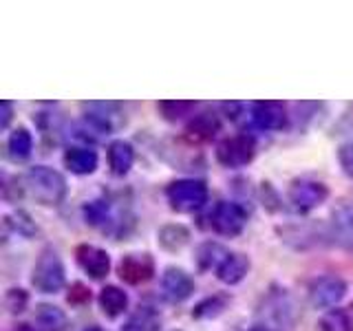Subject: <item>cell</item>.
<instances>
[{
	"label": "cell",
	"mask_w": 353,
	"mask_h": 331,
	"mask_svg": "<svg viewBox=\"0 0 353 331\" xmlns=\"http://www.w3.org/2000/svg\"><path fill=\"white\" fill-rule=\"evenodd\" d=\"M22 183H25L22 188L29 192V197L40 205H60L69 190L62 172L49 168V166H31Z\"/></svg>",
	"instance_id": "obj_1"
},
{
	"label": "cell",
	"mask_w": 353,
	"mask_h": 331,
	"mask_svg": "<svg viewBox=\"0 0 353 331\" xmlns=\"http://www.w3.org/2000/svg\"><path fill=\"white\" fill-rule=\"evenodd\" d=\"M66 283V270L60 259V254L53 248H44L33 265L31 285L40 294H58Z\"/></svg>",
	"instance_id": "obj_2"
},
{
	"label": "cell",
	"mask_w": 353,
	"mask_h": 331,
	"mask_svg": "<svg viewBox=\"0 0 353 331\" xmlns=\"http://www.w3.org/2000/svg\"><path fill=\"white\" fill-rule=\"evenodd\" d=\"M208 185L201 179H176L165 185V199L174 212H196L208 203Z\"/></svg>",
	"instance_id": "obj_3"
},
{
	"label": "cell",
	"mask_w": 353,
	"mask_h": 331,
	"mask_svg": "<svg viewBox=\"0 0 353 331\" xmlns=\"http://www.w3.org/2000/svg\"><path fill=\"white\" fill-rule=\"evenodd\" d=\"M329 199V188L316 179H294L287 188V201L296 212H312Z\"/></svg>",
	"instance_id": "obj_4"
},
{
	"label": "cell",
	"mask_w": 353,
	"mask_h": 331,
	"mask_svg": "<svg viewBox=\"0 0 353 331\" xmlns=\"http://www.w3.org/2000/svg\"><path fill=\"white\" fill-rule=\"evenodd\" d=\"M210 228L221 237H239L243 228L248 225V212L245 208L234 201H219L210 210Z\"/></svg>",
	"instance_id": "obj_5"
},
{
	"label": "cell",
	"mask_w": 353,
	"mask_h": 331,
	"mask_svg": "<svg viewBox=\"0 0 353 331\" xmlns=\"http://www.w3.org/2000/svg\"><path fill=\"white\" fill-rule=\"evenodd\" d=\"M254 154H256V139L248 132L228 137L216 146V161L223 168H243L254 159Z\"/></svg>",
	"instance_id": "obj_6"
},
{
	"label": "cell",
	"mask_w": 353,
	"mask_h": 331,
	"mask_svg": "<svg viewBox=\"0 0 353 331\" xmlns=\"http://www.w3.org/2000/svg\"><path fill=\"white\" fill-rule=\"evenodd\" d=\"M347 296V283L336 274H327L309 285V303L316 309H334Z\"/></svg>",
	"instance_id": "obj_7"
},
{
	"label": "cell",
	"mask_w": 353,
	"mask_h": 331,
	"mask_svg": "<svg viewBox=\"0 0 353 331\" xmlns=\"http://www.w3.org/2000/svg\"><path fill=\"white\" fill-rule=\"evenodd\" d=\"M119 279L128 285H143L154 276V259L146 252H130L117 265Z\"/></svg>",
	"instance_id": "obj_8"
},
{
	"label": "cell",
	"mask_w": 353,
	"mask_h": 331,
	"mask_svg": "<svg viewBox=\"0 0 353 331\" xmlns=\"http://www.w3.org/2000/svg\"><path fill=\"white\" fill-rule=\"evenodd\" d=\"M329 239L338 248L353 252V201H340L331 210Z\"/></svg>",
	"instance_id": "obj_9"
},
{
	"label": "cell",
	"mask_w": 353,
	"mask_h": 331,
	"mask_svg": "<svg viewBox=\"0 0 353 331\" xmlns=\"http://www.w3.org/2000/svg\"><path fill=\"white\" fill-rule=\"evenodd\" d=\"M292 301L287 296L285 290H272L265 298V305L261 309V316L268 320L272 325V329H290L292 327V320H294V312H292Z\"/></svg>",
	"instance_id": "obj_10"
},
{
	"label": "cell",
	"mask_w": 353,
	"mask_h": 331,
	"mask_svg": "<svg viewBox=\"0 0 353 331\" xmlns=\"http://www.w3.org/2000/svg\"><path fill=\"white\" fill-rule=\"evenodd\" d=\"M161 294L168 303H183L194 294V281L192 276L181 268H165L161 274Z\"/></svg>",
	"instance_id": "obj_11"
},
{
	"label": "cell",
	"mask_w": 353,
	"mask_h": 331,
	"mask_svg": "<svg viewBox=\"0 0 353 331\" xmlns=\"http://www.w3.org/2000/svg\"><path fill=\"white\" fill-rule=\"evenodd\" d=\"M84 117L86 124L95 132H106L110 135L121 119V108L115 102H84Z\"/></svg>",
	"instance_id": "obj_12"
},
{
	"label": "cell",
	"mask_w": 353,
	"mask_h": 331,
	"mask_svg": "<svg viewBox=\"0 0 353 331\" xmlns=\"http://www.w3.org/2000/svg\"><path fill=\"white\" fill-rule=\"evenodd\" d=\"M75 259H77V265L84 270V274L91 276L93 281L106 279L110 272V254L97 245H88V243L77 245Z\"/></svg>",
	"instance_id": "obj_13"
},
{
	"label": "cell",
	"mask_w": 353,
	"mask_h": 331,
	"mask_svg": "<svg viewBox=\"0 0 353 331\" xmlns=\"http://www.w3.org/2000/svg\"><path fill=\"white\" fill-rule=\"evenodd\" d=\"M252 124L261 130H281L287 124V108L283 102H256L252 106Z\"/></svg>",
	"instance_id": "obj_14"
},
{
	"label": "cell",
	"mask_w": 353,
	"mask_h": 331,
	"mask_svg": "<svg viewBox=\"0 0 353 331\" xmlns=\"http://www.w3.org/2000/svg\"><path fill=\"white\" fill-rule=\"evenodd\" d=\"M106 157H108L110 172L115 177H126L132 168V163H135V148H132V143L124 139H115L108 143Z\"/></svg>",
	"instance_id": "obj_15"
},
{
	"label": "cell",
	"mask_w": 353,
	"mask_h": 331,
	"mask_svg": "<svg viewBox=\"0 0 353 331\" xmlns=\"http://www.w3.org/2000/svg\"><path fill=\"white\" fill-rule=\"evenodd\" d=\"M250 268H252V263L248 259V254L230 252L228 259L221 263V268L216 270V279L225 285H239L250 274Z\"/></svg>",
	"instance_id": "obj_16"
},
{
	"label": "cell",
	"mask_w": 353,
	"mask_h": 331,
	"mask_svg": "<svg viewBox=\"0 0 353 331\" xmlns=\"http://www.w3.org/2000/svg\"><path fill=\"white\" fill-rule=\"evenodd\" d=\"M97 163H99L97 152L88 146H71L64 152V166L73 174H80V177L93 174L97 170Z\"/></svg>",
	"instance_id": "obj_17"
},
{
	"label": "cell",
	"mask_w": 353,
	"mask_h": 331,
	"mask_svg": "<svg viewBox=\"0 0 353 331\" xmlns=\"http://www.w3.org/2000/svg\"><path fill=\"white\" fill-rule=\"evenodd\" d=\"M97 303L106 318H119L128 309V294L117 285H106L97 296Z\"/></svg>",
	"instance_id": "obj_18"
},
{
	"label": "cell",
	"mask_w": 353,
	"mask_h": 331,
	"mask_svg": "<svg viewBox=\"0 0 353 331\" xmlns=\"http://www.w3.org/2000/svg\"><path fill=\"white\" fill-rule=\"evenodd\" d=\"M221 128L216 113H199L185 126V137L192 141H208L212 139Z\"/></svg>",
	"instance_id": "obj_19"
},
{
	"label": "cell",
	"mask_w": 353,
	"mask_h": 331,
	"mask_svg": "<svg viewBox=\"0 0 353 331\" xmlns=\"http://www.w3.org/2000/svg\"><path fill=\"white\" fill-rule=\"evenodd\" d=\"M228 254H230V250L221 245V243L205 241L196 248V257H194L196 268L201 272H210V270L216 272L221 268V263L228 259Z\"/></svg>",
	"instance_id": "obj_20"
},
{
	"label": "cell",
	"mask_w": 353,
	"mask_h": 331,
	"mask_svg": "<svg viewBox=\"0 0 353 331\" xmlns=\"http://www.w3.org/2000/svg\"><path fill=\"white\" fill-rule=\"evenodd\" d=\"M161 329V314L152 307H137L128 316L121 331H159Z\"/></svg>",
	"instance_id": "obj_21"
},
{
	"label": "cell",
	"mask_w": 353,
	"mask_h": 331,
	"mask_svg": "<svg viewBox=\"0 0 353 331\" xmlns=\"http://www.w3.org/2000/svg\"><path fill=\"white\" fill-rule=\"evenodd\" d=\"M157 241L165 252H181L190 243V230L181 223H168L157 232Z\"/></svg>",
	"instance_id": "obj_22"
},
{
	"label": "cell",
	"mask_w": 353,
	"mask_h": 331,
	"mask_svg": "<svg viewBox=\"0 0 353 331\" xmlns=\"http://www.w3.org/2000/svg\"><path fill=\"white\" fill-rule=\"evenodd\" d=\"M318 331H353V305L325 312L318 320Z\"/></svg>",
	"instance_id": "obj_23"
},
{
	"label": "cell",
	"mask_w": 353,
	"mask_h": 331,
	"mask_svg": "<svg viewBox=\"0 0 353 331\" xmlns=\"http://www.w3.org/2000/svg\"><path fill=\"white\" fill-rule=\"evenodd\" d=\"M31 150H33V137L31 132L25 126H18L9 132V139H7V152L11 161H25L31 157Z\"/></svg>",
	"instance_id": "obj_24"
},
{
	"label": "cell",
	"mask_w": 353,
	"mask_h": 331,
	"mask_svg": "<svg viewBox=\"0 0 353 331\" xmlns=\"http://www.w3.org/2000/svg\"><path fill=\"white\" fill-rule=\"evenodd\" d=\"M36 323L44 329V331H64L66 325H69V318L62 312L60 307L42 303L36 309Z\"/></svg>",
	"instance_id": "obj_25"
},
{
	"label": "cell",
	"mask_w": 353,
	"mask_h": 331,
	"mask_svg": "<svg viewBox=\"0 0 353 331\" xmlns=\"http://www.w3.org/2000/svg\"><path fill=\"white\" fill-rule=\"evenodd\" d=\"M82 214L86 219L88 225L93 228H102L106 230V225H110V205L106 199H95V201H88L84 208H82Z\"/></svg>",
	"instance_id": "obj_26"
},
{
	"label": "cell",
	"mask_w": 353,
	"mask_h": 331,
	"mask_svg": "<svg viewBox=\"0 0 353 331\" xmlns=\"http://www.w3.org/2000/svg\"><path fill=\"white\" fill-rule=\"evenodd\" d=\"M225 307H228V296H221V294L208 296V298H203L201 303H196V307L192 309V318H196V320H212V318L223 314Z\"/></svg>",
	"instance_id": "obj_27"
},
{
	"label": "cell",
	"mask_w": 353,
	"mask_h": 331,
	"mask_svg": "<svg viewBox=\"0 0 353 331\" xmlns=\"http://www.w3.org/2000/svg\"><path fill=\"white\" fill-rule=\"evenodd\" d=\"M194 108H196V102H190V99H163V102L157 104L159 115L165 121L183 119L185 115H190Z\"/></svg>",
	"instance_id": "obj_28"
},
{
	"label": "cell",
	"mask_w": 353,
	"mask_h": 331,
	"mask_svg": "<svg viewBox=\"0 0 353 331\" xmlns=\"http://www.w3.org/2000/svg\"><path fill=\"white\" fill-rule=\"evenodd\" d=\"M5 223L14 228L18 234L22 237H33V234H38V225H36V221H33L25 210H16L11 217H5Z\"/></svg>",
	"instance_id": "obj_29"
},
{
	"label": "cell",
	"mask_w": 353,
	"mask_h": 331,
	"mask_svg": "<svg viewBox=\"0 0 353 331\" xmlns=\"http://www.w3.org/2000/svg\"><path fill=\"white\" fill-rule=\"evenodd\" d=\"M29 305V294L20 287H11V290L5 294V307L11 314H22Z\"/></svg>",
	"instance_id": "obj_30"
},
{
	"label": "cell",
	"mask_w": 353,
	"mask_h": 331,
	"mask_svg": "<svg viewBox=\"0 0 353 331\" xmlns=\"http://www.w3.org/2000/svg\"><path fill=\"white\" fill-rule=\"evenodd\" d=\"M338 161H340V168L345 170V174L353 179V139L338 146Z\"/></svg>",
	"instance_id": "obj_31"
},
{
	"label": "cell",
	"mask_w": 353,
	"mask_h": 331,
	"mask_svg": "<svg viewBox=\"0 0 353 331\" xmlns=\"http://www.w3.org/2000/svg\"><path fill=\"white\" fill-rule=\"evenodd\" d=\"M91 301V290H86L82 283H73L69 292V303L71 305H82Z\"/></svg>",
	"instance_id": "obj_32"
},
{
	"label": "cell",
	"mask_w": 353,
	"mask_h": 331,
	"mask_svg": "<svg viewBox=\"0 0 353 331\" xmlns=\"http://www.w3.org/2000/svg\"><path fill=\"white\" fill-rule=\"evenodd\" d=\"M0 108H3V113H0V128L7 130L11 124V117H14V104H11L9 99H3Z\"/></svg>",
	"instance_id": "obj_33"
},
{
	"label": "cell",
	"mask_w": 353,
	"mask_h": 331,
	"mask_svg": "<svg viewBox=\"0 0 353 331\" xmlns=\"http://www.w3.org/2000/svg\"><path fill=\"white\" fill-rule=\"evenodd\" d=\"M223 110L228 113L230 119H236L241 115V110H243V104L241 102H225L223 104Z\"/></svg>",
	"instance_id": "obj_34"
},
{
	"label": "cell",
	"mask_w": 353,
	"mask_h": 331,
	"mask_svg": "<svg viewBox=\"0 0 353 331\" xmlns=\"http://www.w3.org/2000/svg\"><path fill=\"white\" fill-rule=\"evenodd\" d=\"M14 331H36V329H33L31 325H18V327H16Z\"/></svg>",
	"instance_id": "obj_35"
},
{
	"label": "cell",
	"mask_w": 353,
	"mask_h": 331,
	"mask_svg": "<svg viewBox=\"0 0 353 331\" xmlns=\"http://www.w3.org/2000/svg\"><path fill=\"white\" fill-rule=\"evenodd\" d=\"M248 331H270L268 327H252V329H248Z\"/></svg>",
	"instance_id": "obj_36"
},
{
	"label": "cell",
	"mask_w": 353,
	"mask_h": 331,
	"mask_svg": "<svg viewBox=\"0 0 353 331\" xmlns=\"http://www.w3.org/2000/svg\"><path fill=\"white\" fill-rule=\"evenodd\" d=\"M86 331H104L102 327H97V325H93V327H88Z\"/></svg>",
	"instance_id": "obj_37"
}]
</instances>
